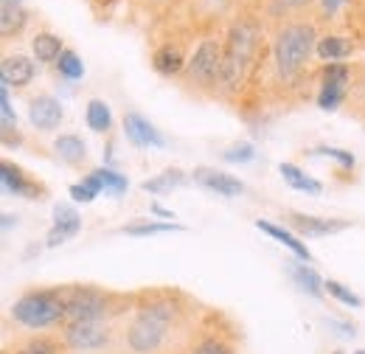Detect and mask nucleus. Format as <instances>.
Masks as SVG:
<instances>
[{
  "instance_id": "nucleus-1",
  "label": "nucleus",
  "mask_w": 365,
  "mask_h": 354,
  "mask_svg": "<svg viewBox=\"0 0 365 354\" xmlns=\"http://www.w3.org/2000/svg\"><path fill=\"white\" fill-rule=\"evenodd\" d=\"M315 48H318V34H315V29L309 23H289V26H284L278 31V37H275L273 48L278 74L287 76V79L295 76L307 65V59L312 56Z\"/></svg>"
},
{
  "instance_id": "nucleus-2",
  "label": "nucleus",
  "mask_w": 365,
  "mask_h": 354,
  "mask_svg": "<svg viewBox=\"0 0 365 354\" xmlns=\"http://www.w3.org/2000/svg\"><path fill=\"white\" fill-rule=\"evenodd\" d=\"M175 320V307L172 304H149L135 315V320L130 323L127 340L130 349L138 354H152L160 349L169 326Z\"/></svg>"
},
{
  "instance_id": "nucleus-3",
  "label": "nucleus",
  "mask_w": 365,
  "mask_h": 354,
  "mask_svg": "<svg viewBox=\"0 0 365 354\" xmlns=\"http://www.w3.org/2000/svg\"><path fill=\"white\" fill-rule=\"evenodd\" d=\"M11 318L29 329H46V326L65 318V298L59 293H51V290L29 293V295L14 301Z\"/></svg>"
},
{
  "instance_id": "nucleus-4",
  "label": "nucleus",
  "mask_w": 365,
  "mask_h": 354,
  "mask_svg": "<svg viewBox=\"0 0 365 354\" xmlns=\"http://www.w3.org/2000/svg\"><path fill=\"white\" fill-rule=\"evenodd\" d=\"M256 48V29L250 23H236L230 29L228 48H225V62H222V82L228 88H236L245 76V68L253 56Z\"/></svg>"
},
{
  "instance_id": "nucleus-5",
  "label": "nucleus",
  "mask_w": 365,
  "mask_h": 354,
  "mask_svg": "<svg viewBox=\"0 0 365 354\" xmlns=\"http://www.w3.org/2000/svg\"><path fill=\"white\" fill-rule=\"evenodd\" d=\"M222 62H225V54H222L220 43L202 40L200 48L194 51V56L185 62V71H188L191 82L214 85L217 79H222Z\"/></svg>"
},
{
  "instance_id": "nucleus-6",
  "label": "nucleus",
  "mask_w": 365,
  "mask_h": 354,
  "mask_svg": "<svg viewBox=\"0 0 365 354\" xmlns=\"http://www.w3.org/2000/svg\"><path fill=\"white\" fill-rule=\"evenodd\" d=\"M349 65L343 62H329L323 68V76H320V96H318V107L320 110H337L346 98V85H349Z\"/></svg>"
},
{
  "instance_id": "nucleus-7",
  "label": "nucleus",
  "mask_w": 365,
  "mask_h": 354,
  "mask_svg": "<svg viewBox=\"0 0 365 354\" xmlns=\"http://www.w3.org/2000/svg\"><path fill=\"white\" fill-rule=\"evenodd\" d=\"M107 312V301L101 293L96 290H76L65 298V318L71 323H82V320H101Z\"/></svg>"
},
{
  "instance_id": "nucleus-8",
  "label": "nucleus",
  "mask_w": 365,
  "mask_h": 354,
  "mask_svg": "<svg viewBox=\"0 0 365 354\" xmlns=\"http://www.w3.org/2000/svg\"><path fill=\"white\" fill-rule=\"evenodd\" d=\"M107 340H110L107 326H101L98 320L68 323V329H65V343H68L71 349H79V352H93V349H101Z\"/></svg>"
},
{
  "instance_id": "nucleus-9",
  "label": "nucleus",
  "mask_w": 365,
  "mask_h": 354,
  "mask_svg": "<svg viewBox=\"0 0 365 354\" xmlns=\"http://www.w3.org/2000/svg\"><path fill=\"white\" fill-rule=\"evenodd\" d=\"M82 231V217L73 206L68 203H56L53 206V228L48 233V248H56V245H65L71 236H76Z\"/></svg>"
},
{
  "instance_id": "nucleus-10",
  "label": "nucleus",
  "mask_w": 365,
  "mask_h": 354,
  "mask_svg": "<svg viewBox=\"0 0 365 354\" xmlns=\"http://www.w3.org/2000/svg\"><path fill=\"white\" fill-rule=\"evenodd\" d=\"M62 101L59 98H53V96H37V98H31V104H29V121L40 130V133H51V130H56L59 124H62Z\"/></svg>"
},
{
  "instance_id": "nucleus-11",
  "label": "nucleus",
  "mask_w": 365,
  "mask_h": 354,
  "mask_svg": "<svg viewBox=\"0 0 365 354\" xmlns=\"http://www.w3.org/2000/svg\"><path fill=\"white\" fill-rule=\"evenodd\" d=\"M287 222L301 236H331V233H340L349 228L346 220H323V217H309V214H298V211L287 214Z\"/></svg>"
},
{
  "instance_id": "nucleus-12",
  "label": "nucleus",
  "mask_w": 365,
  "mask_h": 354,
  "mask_svg": "<svg viewBox=\"0 0 365 354\" xmlns=\"http://www.w3.org/2000/svg\"><path fill=\"white\" fill-rule=\"evenodd\" d=\"M124 133H127V138H130L135 146H152V149L166 146V138L160 135V130H155V124L146 121V118L138 116V113H127V116H124Z\"/></svg>"
},
{
  "instance_id": "nucleus-13",
  "label": "nucleus",
  "mask_w": 365,
  "mask_h": 354,
  "mask_svg": "<svg viewBox=\"0 0 365 354\" xmlns=\"http://www.w3.org/2000/svg\"><path fill=\"white\" fill-rule=\"evenodd\" d=\"M34 74H37L34 62L29 56H23V54L3 56V62H0V79L9 88H26L34 79Z\"/></svg>"
},
{
  "instance_id": "nucleus-14",
  "label": "nucleus",
  "mask_w": 365,
  "mask_h": 354,
  "mask_svg": "<svg viewBox=\"0 0 365 354\" xmlns=\"http://www.w3.org/2000/svg\"><path fill=\"white\" fill-rule=\"evenodd\" d=\"M194 180L200 186H205L208 191H217L220 197H236V194L245 191L242 180H236L233 175H225V172H217V169H208V166L194 169Z\"/></svg>"
},
{
  "instance_id": "nucleus-15",
  "label": "nucleus",
  "mask_w": 365,
  "mask_h": 354,
  "mask_svg": "<svg viewBox=\"0 0 365 354\" xmlns=\"http://www.w3.org/2000/svg\"><path fill=\"white\" fill-rule=\"evenodd\" d=\"M0 180H3V188L9 194L26 197V200H37V194H43V186L34 183V180H29V177L23 175V169L14 166V163H3L0 166Z\"/></svg>"
},
{
  "instance_id": "nucleus-16",
  "label": "nucleus",
  "mask_w": 365,
  "mask_h": 354,
  "mask_svg": "<svg viewBox=\"0 0 365 354\" xmlns=\"http://www.w3.org/2000/svg\"><path fill=\"white\" fill-rule=\"evenodd\" d=\"M256 228L259 231H264V233H270L275 242H281L284 248H289L301 262H312V253H309V248L298 239V236H292L289 231H284L281 225H273V222H264V220H256Z\"/></svg>"
},
{
  "instance_id": "nucleus-17",
  "label": "nucleus",
  "mask_w": 365,
  "mask_h": 354,
  "mask_svg": "<svg viewBox=\"0 0 365 354\" xmlns=\"http://www.w3.org/2000/svg\"><path fill=\"white\" fill-rule=\"evenodd\" d=\"M56 155L68 163V166H79L85 158H88V143L79 138V135H59L56 143H53Z\"/></svg>"
},
{
  "instance_id": "nucleus-18",
  "label": "nucleus",
  "mask_w": 365,
  "mask_h": 354,
  "mask_svg": "<svg viewBox=\"0 0 365 354\" xmlns=\"http://www.w3.org/2000/svg\"><path fill=\"white\" fill-rule=\"evenodd\" d=\"M152 65H155L158 74H163V76H175V74H180L182 68H185V59H182V54L178 45H163V48L155 51Z\"/></svg>"
},
{
  "instance_id": "nucleus-19",
  "label": "nucleus",
  "mask_w": 365,
  "mask_h": 354,
  "mask_svg": "<svg viewBox=\"0 0 365 354\" xmlns=\"http://www.w3.org/2000/svg\"><path fill=\"white\" fill-rule=\"evenodd\" d=\"M85 121L93 133H107L113 127V113L107 107V101L101 98H91L88 101V110H85Z\"/></svg>"
},
{
  "instance_id": "nucleus-20",
  "label": "nucleus",
  "mask_w": 365,
  "mask_h": 354,
  "mask_svg": "<svg viewBox=\"0 0 365 354\" xmlns=\"http://www.w3.org/2000/svg\"><path fill=\"white\" fill-rule=\"evenodd\" d=\"M315 51H318L320 59H326V62H337V59L351 56V43H349L346 37H334V34H329V37H320Z\"/></svg>"
},
{
  "instance_id": "nucleus-21",
  "label": "nucleus",
  "mask_w": 365,
  "mask_h": 354,
  "mask_svg": "<svg viewBox=\"0 0 365 354\" xmlns=\"http://www.w3.org/2000/svg\"><path fill=\"white\" fill-rule=\"evenodd\" d=\"M31 51H34V56L40 59V62H56L59 56H62V40L56 37V34H37L34 40H31Z\"/></svg>"
},
{
  "instance_id": "nucleus-22",
  "label": "nucleus",
  "mask_w": 365,
  "mask_h": 354,
  "mask_svg": "<svg viewBox=\"0 0 365 354\" xmlns=\"http://www.w3.org/2000/svg\"><path fill=\"white\" fill-rule=\"evenodd\" d=\"M281 175L284 180L295 188V191H307V194H320V183L318 180H312L309 175H304L295 163H281Z\"/></svg>"
},
{
  "instance_id": "nucleus-23",
  "label": "nucleus",
  "mask_w": 365,
  "mask_h": 354,
  "mask_svg": "<svg viewBox=\"0 0 365 354\" xmlns=\"http://www.w3.org/2000/svg\"><path fill=\"white\" fill-rule=\"evenodd\" d=\"M180 183H185V175H182L180 169H166L163 175L152 177V180H143L140 188L149 191V194H166V191H172Z\"/></svg>"
},
{
  "instance_id": "nucleus-24",
  "label": "nucleus",
  "mask_w": 365,
  "mask_h": 354,
  "mask_svg": "<svg viewBox=\"0 0 365 354\" xmlns=\"http://www.w3.org/2000/svg\"><path fill=\"white\" fill-rule=\"evenodd\" d=\"M26 23V9L20 0H3V17H0V29L9 37L11 31H17Z\"/></svg>"
},
{
  "instance_id": "nucleus-25",
  "label": "nucleus",
  "mask_w": 365,
  "mask_h": 354,
  "mask_svg": "<svg viewBox=\"0 0 365 354\" xmlns=\"http://www.w3.org/2000/svg\"><path fill=\"white\" fill-rule=\"evenodd\" d=\"M292 278L298 281V287L301 290H307L309 295H315V298H320L323 295V281H320V275L312 270V267H307V265H295L292 267Z\"/></svg>"
},
{
  "instance_id": "nucleus-26",
  "label": "nucleus",
  "mask_w": 365,
  "mask_h": 354,
  "mask_svg": "<svg viewBox=\"0 0 365 354\" xmlns=\"http://www.w3.org/2000/svg\"><path fill=\"white\" fill-rule=\"evenodd\" d=\"M56 71L65 79H82L85 76V65H82L76 51H62V56L56 59Z\"/></svg>"
},
{
  "instance_id": "nucleus-27",
  "label": "nucleus",
  "mask_w": 365,
  "mask_h": 354,
  "mask_svg": "<svg viewBox=\"0 0 365 354\" xmlns=\"http://www.w3.org/2000/svg\"><path fill=\"white\" fill-rule=\"evenodd\" d=\"M98 191H104L101 188V180L93 175H88L82 183H76V186H71V197L76 200V203H93L96 197H98Z\"/></svg>"
},
{
  "instance_id": "nucleus-28",
  "label": "nucleus",
  "mask_w": 365,
  "mask_h": 354,
  "mask_svg": "<svg viewBox=\"0 0 365 354\" xmlns=\"http://www.w3.org/2000/svg\"><path fill=\"white\" fill-rule=\"evenodd\" d=\"M93 175L101 180V188L107 191V194H113V197H121L124 191H127V177L118 175V172H113V169H93Z\"/></svg>"
},
{
  "instance_id": "nucleus-29",
  "label": "nucleus",
  "mask_w": 365,
  "mask_h": 354,
  "mask_svg": "<svg viewBox=\"0 0 365 354\" xmlns=\"http://www.w3.org/2000/svg\"><path fill=\"white\" fill-rule=\"evenodd\" d=\"M121 231L130 236H149V233H172V231H182V228L172 225V222H140V225H124Z\"/></svg>"
},
{
  "instance_id": "nucleus-30",
  "label": "nucleus",
  "mask_w": 365,
  "mask_h": 354,
  "mask_svg": "<svg viewBox=\"0 0 365 354\" xmlns=\"http://www.w3.org/2000/svg\"><path fill=\"white\" fill-rule=\"evenodd\" d=\"M326 293L329 295H334L340 304H346V307H363V298L360 295H354L349 287H343L340 281H334V278H329L326 281Z\"/></svg>"
},
{
  "instance_id": "nucleus-31",
  "label": "nucleus",
  "mask_w": 365,
  "mask_h": 354,
  "mask_svg": "<svg viewBox=\"0 0 365 354\" xmlns=\"http://www.w3.org/2000/svg\"><path fill=\"white\" fill-rule=\"evenodd\" d=\"M253 158H256L253 143H233L230 149L222 152V161H225V163H247V161H253Z\"/></svg>"
},
{
  "instance_id": "nucleus-32",
  "label": "nucleus",
  "mask_w": 365,
  "mask_h": 354,
  "mask_svg": "<svg viewBox=\"0 0 365 354\" xmlns=\"http://www.w3.org/2000/svg\"><path fill=\"white\" fill-rule=\"evenodd\" d=\"M0 116H3V133L17 127V116L11 113V101H9V85L0 88Z\"/></svg>"
},
{
  "instance_id": "nucleus-33",
  "label": "nucleus",
  "mask_w": 365,
  "mask_h": 354,
  "mask_svg": "<svg viewBox=\"0 0 365 354\" xmlns=\"http://www.w3.org/2000/svg\"><path fill=\"white\" fill-rule=\"evenodd\" d=\"M318 155H326V158H334L340 166H346V169H354V155L351 152H346V149H334V146H320Z\"/></svg>"
},
{
  "instance_id": "nucleus-34",
  "label": "nucleus",
  "mask_w": 365,
  "mask_h": 354,
  "mask_svg": "<svg viewBox=\"0 0 365 354\" xmlns=\"http://www.w3.org/2000/svg\"><path fill=\"white\" fill-rule=\"evenodd\" d=\"M20 354H56V346L46 340V338H37V340H31V343H26Z\"/></svg>"
},
{
  "instance_id": "nucleus-35",
  "label": "nucleus",
  "mask_w": 365,
  "mask_h": 354,
  "mask_svg": "<svg viewBox=\"0 0 365 354\" xmlns=\"http://www.w3.org/2000/svg\"><path fill=\"white\" fill-rule=\"evenodd\" d=\"M191 354H233V352H230L225 343H220V340H202Z\"/></svg>"
},
{
  "instance_id": "nucleus-36",
  "label": "nucleus",
  "mask_w": 365,
  "mask_h": 354,
  "mask_svg": "<svg viewBox=\"0 0 365 354\" xmlns=\"http://www.w3.org/2000/svg\"><path fill=\"white\" fill-rule=\"evenodd\" d=\"M343 3H349V0H320V6H323V11L331 17V14H337V9L343 6Z\"/></svg>"
},
{
  "instance_id": "nucleus-37",
  "label": "nucleus",
  "mask_w": 365,
  "mask_h": 354,
  "mask_svg": "<svg viewBox=\"0 0 365 354\" xmlns=\"http://www.w3.org/2000/svg\"><path fill=\"white\" fill-rule=\"evenodd\" d=\"M152 214H158V217H166V220H175V214H172V211H166V208H160V206H152Z\"/></svg>"
},
{
  "instance_id": "nucleus-38",
  "label": "nucleus",
  "mask_w": 365,
  "mask_h": 354,
  "mask_svg": "<svg viewBox=\"0 0 365 354\" xmlns=\"http://www.w3.org/2000/svg\"><path fill=\"white\" fill-rule=\"evenodd\" d=\"M357 354H365V349H360V352H357Z\"/></svg>"
},
{
  "instance_id": "nucleus-39",
  "label": "nucleus",
  "mask_w": 365,
  "mask_h": 354,
  "mask_svg": "<svg viewBox=\"0 0 365 354\" xmlns=\"http://www.w3.org/2000/svg\"><path fill=\"white\" fill-rule=\"evenodd\" d=\"M337 354H340V352H337Z\"/></svg>"
}]
</instances>
